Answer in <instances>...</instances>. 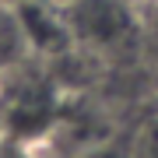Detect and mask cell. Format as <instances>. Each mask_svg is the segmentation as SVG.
Listing matches in <instances>:
<instances>
[{
  "instance_id": "5",
  "label": "cell",
  "mask_w": 158,
  "mask_h": 158,
  "mask_svg": "<svg viewBox=\"0 0 158 158\" xmlns=\"http://www.w3.org/2000/svg\"><path fill=\"white\" fill-rule=\"evenodd\" d=\"M7 141V130H4V123H0V144H4Z\"/></svg>"
},
{
  "instance_id": "6",
  "label": "cell",
  "mask_w": 158,
  "mask_h": 158,
  "mask_svg": "<svg viewBox=\"0 0 158 158\" xmlns=\"http://www.w3.org/2000/svg\"><path fill=\"white\" fill-rule=\"evenodd\" d=\"M0 81H4V70H0Z\"/></svg>"
},
{
  "instance_id": "2",
  "label": "cell",
  "mask_w": 158,
  "mask_h": 158,
  "mask_svg": "<svg viewBox=\"0 0 158 158\" xmlns=\"http://www.w3.org/2000/svg\"><path fill=\"white\" fill-rule=\"evenodd\" d=\"M21 11V21H25V32H28V42H32V53L35 56H60L67 53L70 46V28L63 21V14L49 0H21L18 4Z\"/></svg>"
},
{
  "instance_id": "1",
  "label": "cell",
  "mask_w": 158,
  "mask_h": 158,
  "mask_svg": "<svg viewBox=\"0 0 158 158\" xmlns=\"http://www.w3.org/2000/svg\"><path fill=\"white\" fill-rule=\"evenodd\" d=\"M4 77H11V88H4L0 81V123L7 137L32 144L56 119V88L39 74H25V63L18 70H7Z\"/></svg>"
},
{
  "instance_id": "7",
  "label": "cell",
  "mask_w": 158,
  "mask_h": 158,
  "mask_svg": "<svg viewBox=\"0 0 158 158\" xmlns=\"http://www.w3.org/2000/svg\"><path fill=\"white\" fill-rule=\"evenodd\" d=\"M151 4H158V0H151Z\"/></svg>"
},
{
  "instance_id": "4",
  "label": "cell",
  "mask_w": 158,
  "mask_h": 158,
  "mask_svg": "<svg viewBox=\"0 0 158 158\" xmlns=\"http://www.w3.org/2000/svg\"><path fill=\"white\" fill-rule=\"evenodd\" d=\"M0 158H35V155H32V144H25V141H14V137H7V141L0 144Z\"/></svg>"
},
{
  "instance_id": "3",
  "label": "cell",
  "mask_w": 158,
  "mask_h": 158,
  "mask_svg": "<svg viewBox=\"0 0 158 158\" xmlns=\"http://www.w3.org/2000/svg\"><path fill=\"white\" fill-rule=\"evenodd\" d=\"M35 53H32V42H28V32H25V21H21L18 4L0 0V70L4 74L18 70Z\"/></svg>"
}]
</instances>
